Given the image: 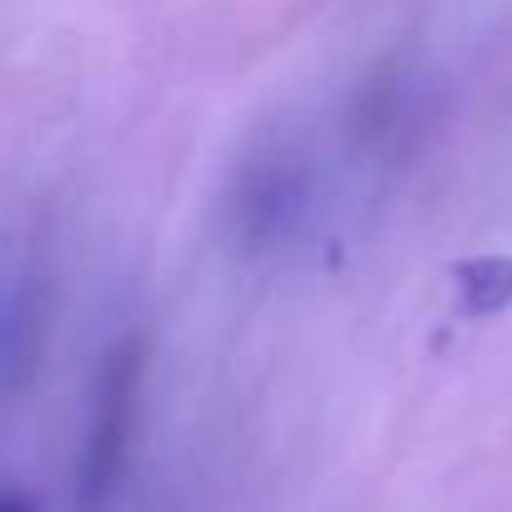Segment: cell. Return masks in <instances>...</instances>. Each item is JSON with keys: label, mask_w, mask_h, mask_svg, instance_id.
<instances>
[{"label": "cell", "mask_w": 512, "mask_h": 512, "mask_svg": "<svg viewBox=\"0 0 512 512\" xmlns=\"http://www.w3.org/2000/svg\"><path fill=\"white\" fill-rule=\"evenodd\" d=\"M0 512H36V507H31V497H21V492H6V497H0Z\"/></svg>", "instance_id": "obj_3"}, {"label": "cell", "mask_w": 512, "mask_h": 512, "mask_svg": "<svg viewBox=\"0 0 512 512\" xmlns=\"http://www.w3.org/2000/svg\"><path fill=\"white\" fill-rule=\"evenodd\" d=\"M462 292H467V312H497L512 302V262L502 256H487V262H467L462 272Z\"/></svg>", "instance_id": "obj_2"}, {"label": "cell", "mask_w": 512, "mask_h": 512, "mask_svg": "<svg viewBox=\"0 0 512 512\" xmlns=\"http://www.w3.org/2000/svg\"><path fill=\"white\" fill-rule=\"evenodd\" d=\"M136 392H141V342H121L91 397V427L81 442L76 462V512H106V502L121 487L126 452H131V427H136Z\"/></svg>", "instance_id": "obj_1"}]
</instances>
